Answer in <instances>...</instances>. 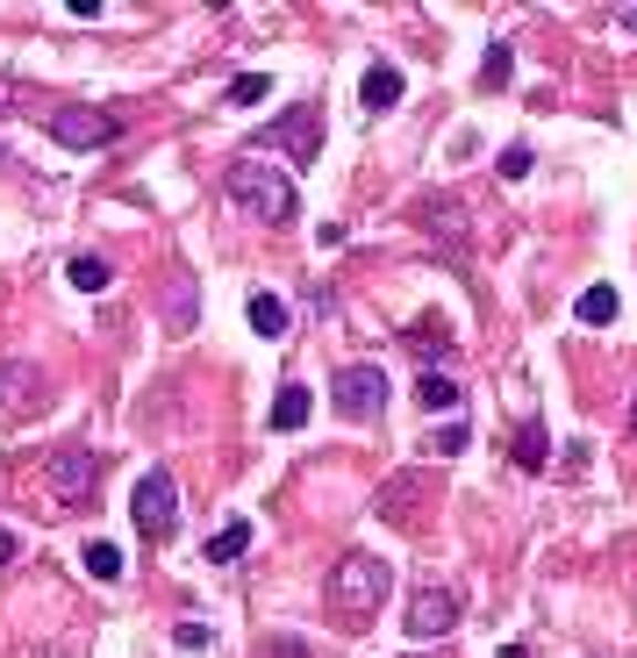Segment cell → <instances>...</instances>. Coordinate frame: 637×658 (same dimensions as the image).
Instances as JSON below:
<instances>
[{
  "mask_svg": "<svg viewBox=\"0 0 637 658\" xmlns=\"http://www.w3.org/2000/svg\"><path fill=\"white\" fill-rule=\"evenodd\" d=\"M394 587V565L380 558V551H344L337 565H330V587H323V608L344 623V630H366L373 616H380Z\"/></svg>",
  "mask_w": 637,
  "mask_h": 658,
  "instance_id": "1",
  "label": "cell"
},
{
  "mask_svg": "<svg viewBox=\"0 0 637 658\" xmlns=\"http://www.w3.org/2000/svg\"><path fill=\"white\" fill-rule=\"evenodd\" d=\"M222 194H230V208H244V216L265 222V229H286V222L301 216L294 179H286L280 165H258V158H237L230 179H222Z\"/></svg>",
  "mask_w": 637,
  "mask_h": 658,
  "instance_id": "2",
  "label": "cell"
},
{
  "mask_svg": "<svg viewBox=\"0 0 637 658\" xmlns=\"http://www.w3.org/2000/svg\"><path fill=\"white\" fill-rule=\"evenodd\" d=\"M129 515H136V537H144V544H165L179 530V487H173V472H165V466H150L144 480H136Z\"/></svg>",
  "mask_w": 637,
  "mask_h": 658,
  "instance_id": "3",
  "label": "cell"
},
{
  "mask_svg": "<svg viewBox=\"0 0 637 658\" xmlns=\"http://www.w3.org/2000/svg\"><path fill=\"white\" fill-rule=\"evenodd\" d=\"M251 150H286L294 165H309L315 150H323V108H286V115L258 122V129H251Z\"/></svg>",
  "mask_w": 637,
  "mask_h": 658,
  "instance_id": "4",
  "label": "cell"
},
{
  "mask_svg": "<svg viewBox=\"0 0 637 658\" xmlns=\"http://www.w3.org/2000/svg\"><path fill=\"white\" fill-rule=\"evenodd\" d=\"M459 616H466V602L451 587H416V594H408V623H401V630L416 637V645H437V637L459 630Z\"/></svg>",
  "mask_w": 637,
  "mask_h": 658,
  "instance_id": "5",
  "label": "cell"
},
{
  "mask_svg": "<svg viewBox=\"0 0 637 658\" xmlns=\"http://www.w3.org/2000/svg\"><path fill=\"white\" fill-rule=\"evenodd\" d=\"M43 129H51V144H65V150H101V144L123 136V115L115 108H58Z\"/></svg>",
  "mask_w": 637,
  "mask_h": 658,
  "instance_id": "6",
  "label": "cell"
},
{
  "mask_svg": "<svg viewBox=\"0 0 637 658\" xmlns=\"http://www.w3.org/2000/svg\"><path fill=\"white\" fill-rule=\"evenodd\" d=\"M330 401H337L344 422H373L387 408V373H380V365H344L337 387H330Z\"/></svg>",
  "mask_w": 637,
  "mask_h": 658,
  "instance_id": "7",
  "label": "cell"
},
{
  "mask_svg": "<svg viewBox=\"0 0 637 658\" xmlns=\"http://www.w3.org/2000/svg\"><path fill=\"white\" fill-rule=\"evenodd\" d=\"M101 487V451H86V443H72V451L51 458V494L65 501V509H86Z\"/></svg>",
  "mask_w": 637,
  "mask_h": 658,
  "instance_id": "8",
  "label": "cell"
},
{
  "mask_svg": "<svg viewBox=\"0 0 637 658\" xmlns=\"http://www.w3.org/2000/svg\"><path fill=\"white\" fill-rule=\"evenodd\" d=\"M401 344L422 358V373H437V365H445L451 351H459V336H451L445 323H437V315H422V323H408V336H401Z\"/></svg>",
  "mask_w": 637,
  "mask_h": 658,
  "instance_id": "9",
  "label": "cell"
},
{
  "mask_svg": "<svg viewBox=\"0 0 637 658\" xmlns=\"http://www.w3.org/2000/svg\"><path fill=\"white\" fill-rule=\"evenodd\" d=\"M36 394H43V373H36V365H22V358L0 365V401H8L14 416H29V408H36Z\"/></svg>",
  "mask_w": 637,
  "mask_h": 658,
  "instance_id": "10",
  "label": "cell"
},
{
  "mask_svg": "<svg viewBox=\"0 0 637 658\" xmlns=\"http://www.w3.org/2000/svg\"><path fill=\"white\" fill-rule=\"evenodd\" d=\"M358 101H366V115H387L394 101H401V72H394L387 58H380V65H366V80H358Z\"/></svg>",
  "mask_w": 637,
  "mask_h": 658,
  "instance_id": "11",
  "label": "cell"
},
{
  "mask_svg": "<svg viewBox=\"0 0 637 658\" xmlns=\"http://www.w3.org/2000/svg\"><path fill=\"white\" fill-rule=\"evenodd\" d=\"M509 458H515V472H544V466H552V437H544V422H523V430L509 437Z\"/></svg>",
  "mask_w": 637,
  "mask_h": 658,
  "instance_id": "12",
  "label": "cell"
},
{
  "mask_svg": "<svg viewBox=\"0 0 637 658\" xmlns=\"http://www.w3.org/2000/svg\"><path fill=\"white\" fill-rule=\"evenodd\" d=\"M416 408L451 416V408H459V379H451V373H416Z\"/></svg>",
  "mask_w": 637,
  "mask_h": 658,
  "instance_id": "13",
  "label": "cell"
},
{
  "mask_svg": "<svg viewBox=\"0 0 637 658\" xmlns=\"http://www.w3.org/2000/svg\"><path fill=\"white\" fill-rule=\"evenodd\" d=\"M616 309H624V301H616V286H602V280L587 286L581 301H573V315H581L587 330H609V323H616Z\"/></svg>",
  "mask_w": 637,
  "mask_h": 658,
  "instance_id": "14",
  "label": "cell"
},
{
  "mask_svg": "<svg viewBox=\"0 0 637 658\" xmlns=\"http://www.w3.org/2000/svg\"><path fill=\"white\" fill-rule=\"evenodd\" d=\"M309 408H315V401H309V387H294V379H286V387H280V401H272V416H265V422H272V430L286 437V430H301V422H309Z\"/></svg>",
  "mask_w": 637,
  "mask_h": 658,
  "instance_id": "15",
  "label": "cell"
},
{
  "mask_svg": "<svg viewBox=\"0 0 637 658\" xmlns=\"http://www.w3.org/2000/svg\"><path fill=\"white\" fill-rule=\"evenodd\" d=\"M416 494H422V472H401V480H387V487H380V515H387V523H408V515H416L408 501H416Z\"/></svg>",
  "mask_w": 637,
  "mask_h": 658,
  "instance_id": "16",
  "label": "cell"
},
{
  "mask_svg": "<svg viewBox=\"0 0 637 658\" xmlns=\"http://www.w3.org/2000/svg\"><path fill=\"white\" fill-rule=\"evenodd\" d=\"M251 551V523L237 515V523H222L216 537H208V565H230V558H244Z\"/></svg>",
  "mask_w": 637,
  "mask_h": 658,
  "instance_id": "17",
  "label": "cell"
},
{
  "mask_svg": "<svg viewBox=\"0 0 637 658\" xmlns=\"http://www.w3.org/2000/svg\"><path fill=\"white\" fill-rule=\"evenodd\" d=\"M244 315H251V330H258V336H286V301H280V294H251V301H244Z\"/></svg>",
  "mask_w": 637,
  "mask_h": 658,
  "instance_id": "18",
  "label": "cell"
},
{
  "mask_svg": "<svg viewBox=\"0 0 637 658\" xmlns=\"http://www.w3.org/2000/svg\"><path fill=\"white\" fill-rule=\"evenodd\" d=\"M509 72H515V51H509V43H488V58H480V86H488V94H502Z\"/></svg>",
  "mask_w": 637,
  "mask_h": 658,
  "instance_id": "19",
  "label": "cell"
},
{
  "mask_svg": "<svg viewBox=\"0 0 637 658\" xmlns=\"http://www.w3.org/2000/svg\"><path fill=\"white\" fill-rule=\"evenodd\" d=\"M86 573H94V579H123L129 573V558H123V544H86Z\"/></svg>",
  "mask_w": 637,
  "mask_h": 658,
  "instance_id": "20",
  "label": "cell"
},
{
  "mask_svg": "<svg viewBox=\"0 0 637 658\" xmlns=\"http://www.w3.org/2000/svg\"><path fill=\"white\" fill-rule=\"evenodd\" d=\"M72 286H80V294H101V286H108V258L80 251V258H72Z\"/></svg>",
  "mask_w": 637,
  "mask_h": 658,
  "instance_id": "21",
  "label": "cell"
},
{
  "mask_svg": "<svg viewBox=\"0 0 637 658\" xmlns=\"http://www.w3.org/2000/svg\"><path fill=\"white\" fill-rule=\"evenodd\" d=\"M265 94H272V80H265V72H244V80H230V108H258Z\"/></svg>",
  "mask_w": 637,
  "mask_h": 658,
  "instance_id": "22",
  "label": "cell"
},
{
  "mask_svg": "<svg viewBox=\"0 0 637 658\" xmlns=\"http://www.w3.org/2000/svg\"><path fill=\"white\" fill-rule=\"evenodd\" d=\"M430 451H437V458H459V451H466V422H445V430L430 437Z\"/></svg>",
  "mask_w": 637,
  "mask_h": 658,
  "instance_id": "23",
  "label": "cell"
},
{
  "mask_svg": "<svg viewBox=\"0 0 637 658\" xmlns=\"http://www.w3.org/2000/svg\"><path fill=\"white\" fill-rule=\"evenodd\" d=\"M502 179H530V144H509L502 150V165H494Z\"/></svg>",
  "mask_w": 637,
  "mask_h": 658,
  "instance_id": "24",
  "label": "cell"
},
{
  "mask_svg": "<svg viewBox=\"0 0 637 658\" xmlns=\"http://www.w3.org/2000/svg\"><path fill=\"white\" fill-rule=\"evenodd\" d=\"M173 637H179V645H187V651H208V645H216V637H208V623H179Z\"/></svg>",
  "mask_w": 637,
  "mask_h": 658,
  "instance_id": "25",
  "label": "cell"
},
{
  "mask_svg": "<svg viewBox=\"0 0 637 658\" xmlns=\"http://www.w3.org/2000/svg\"><path fill=\"white\" fill-rule=\"evenodd\" d=\"M165 315H173V323H194V286H179V294H165Z\"/></svg>",
  "mask_w": 637,
  "mask_h": 658,
  "instance_id": "26",
  "label": "cell"
},
{
  "mask_svg": "<svg viewBox=\"0 0 637 658\" xmlns=\"http://www.w3.org/2000/svg\"><path fill=\"white\" fill-rule=\"evenodd\" d=\"M265 658H309V645H301V637H272Z\"/></svg>",
  "mask_w": 637,
  "mask_h": 658,
  "instance_id": "27",
  "label": "cell"
},
{
  "mask_svg": "<svg viewBox=\"0 0 637 658\" xmlns=\"http://www.w3.org/2000/svg\"><path fill=\"white\" fill-rule=\"evenodd\" d=\"M22 558V537H14V530H0V565H14Z\"/></svg>",
  "mask_w": 637,
  "mask_h": 658,
  "instance_id": "28",
  "label": "cell"
},
{
  "mask_svg": "<svg viewBox=\"0 0 637 658\" xmlns=\"http://www.w3.org/2000/svg\"><path fill=\"white\" fill-rule=\"evenodd\" d=\"M494 658H530V651H523V645H502V651H494Z\"/></svg>",
  "mask_w": 637,
  "mask_h": 658,
  "instance_id": "29",
  "label": "cell"
},
{
  "mask_svg": "<svg viewBox=\"0 0 637 658\" xmlns=\"http://www.w3.org/2000/svg\"><path fill=\"white\" fill-rule=\"evenodd\" d=\"M8 94H14V86H8V80H0V108H8Z\"/></svg>",
  "mask_w": 637,
  "mask_h": 658,
  "instance_id": "30",
  "label": "cell"
},
{
  "mask_svg": "<svg viewBox=\"0 0 637 658\" xmlns=\"http://www.w3.org/2000/svg\"><path fill=\"white\" fill-rule=\"evenodd\" d=\"M630 430H637V394H630Z\"/></svg>",
  "mask_w": 637,
  "mask_h": 658,
  "instance_id": "31",
  "label": "cell"
}]
</instances>
